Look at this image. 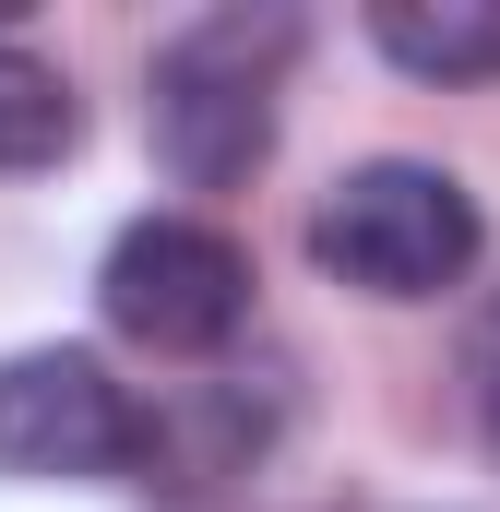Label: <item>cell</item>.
I'll use <instances>...</instances> for the list:
<instances>
[{"instance_id": "1", "label": "cell", "mask_w": 500, "mask_h": 512, "mask_svg": "<svg viewBox=\"0 0 500 512\" xmlns=\"http://www.w3.org/2000/svg\"><path fill=\"white\" fill-rule=\"evenodd\" d=\"M286 60H298V12H203V24H179L155 48V84H143L155 167L179 191H239L274 155Z\"/></svg>"}, {"instance_id": "2", "label": "cell", "mask_w": 500, "mask_h": 512, "mask_svg": "<svg viewBox=\"0 0 500 512\" xmlns=\"http://www.w3.org/2000/svg\"><path fill=\"white\" fill-rule=\"evenodd\" d=\"M477 191L429 155H370L310 203V262L358 298H441L477 274Z\"/></svg>"}, {"instance_id": "3", "label": "cell", "mask_w": 500, "mask_h": 512, "mask_svg": "<svg viewBox=\"0 0 500 512\" xmlns=\"http://www.w3.org/2000/svg\"><path fill=\"white\" fill-rule=\"evenodd\" d=\"M96 310L131 346H155V358H215L250 322V251L227 227H203V215H131L108 239Z\"/></svg>"}, {"instance_id": "4", "label": "cell", "mask_w": 500, "mask_h": 512, "mask_svg": "<svg viewBox=\"0 0 500 512\" xmlns=\"http://www.w3.org/2000/svg\"><path fill=\"white\" fill-rule=\"evenodd\" d=\"M131 441H143V405L108 382L96 346H24V358H0V477L84 489V477H120Z\"/></svg>"}, {"instance_id": "5", "label": "cell", "mask_w": 500, "mask_h": 512, "mask_svg": "<svg viewBox=\"0 0 500 512\" xmlns=\"http://www.w3.org/2000/svg\"><path fill=\"white\" fill-rule=\"evenodd\" d=\"M370 36L417 84H489L500 72V0H381Z\"/></svg>"}, {"instance_id": "6", "label": "cell", "mask_w": 500, "mask_h": 512, "mask_svg": "<svg viewBox=\"0 0 500 512\" xmlns=\"http://www.w3.org/2000/svg\"><path fill=\"white\" fill-rule=\"evenodd\" d=\"M72 143H84L72 84H60L36 48H12V36H0V167H60Z\"/></svg>"}, {"instance_id": "7", "label": "cell", "mask_w": 500, "mask_h": 512, "mask_svg": "<svg viewBox=\"0 0 500 512\" xmlns=\"http://www.w3.org/2000/svg\"><path fill=\"white\" fill-rule=\"evenodd\" d=\"M465 405H477V441H489V465H500V286L465 322Z\"/></svg>"}]
</instances>
